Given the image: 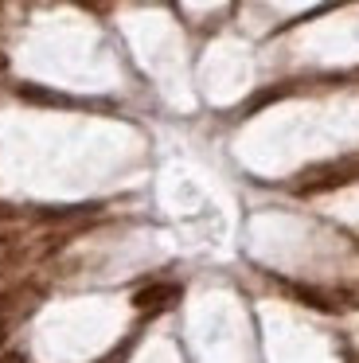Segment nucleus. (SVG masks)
<instances>
[{
	"label": "nucleus",
	"instance_id": "f03ea898",
	"mask_svg": "<svg viewBox=\"0 0 359 363\" xmlns=\"http://www.w3.org/2000/svg\"><path fill=\"white\" fill-rule=\"evenodd\" d=\"M180 289L176 285H148V289H140L137 297H133V305L140 308V313H160V308L176 305Z\"/></svg>",
	"mask_w": 359,
	"mask_h": 363
},
{
	"label": "nucleus",
	"instance_id": "7ed1b4c3",
	"mask_svg": "<svg viewBox=\"0 0 359 363\" xmlns=\"http://www.w3.org/2000/svg\"><path fill=\"white\" fill-rule=\"evenodd\" d=\"M20 94H23V98H35V102H51V106H62V102H67V98L51 94V90H35V86H20Z\"/></svg>",
	"mask_w": 359,
	"mask_h": 363
},
{
	"label": "nucleus",
	"instance_id": "39448f33",
	"mask_svg": "<svg viewBox=\"0 0 359 363\" xmlns=\"http://www.w3.org/2000/svg\"><path fill=\"white\" fill-rule=\"evenodd\" d=\"M4 63H8V59H4V55H0V71H4Z\"/></svg>",
	"mask_w": 359,
	"mask_h": 363
},
{
	"label": "nucleus",
	"instance_id": "20e7f679",
	"mask_svg": "<svg viewBox=\"0 0 359 363\" xmlns=\"http://www.w3.org/2000/svg\"><path fill=\"white\" fill-rule=\"evenodd\" d=\"M0 363H23V355L20 352H8V355H0Z\"/></svg>",
	"mask_w": 359,
	"mask_h": 363
},
{
	"label": "nucleus",
	"instance_id": "423d86ee",
	"mask_svg": "<svg viewBox=\"0 0 359 363\" xmlns=\"http://www.w3.org/2000/svg\"><path fill=\"white\" fill-rule=\"evenodd\" d=\"M0 340H4V320H0Z\"/></svg>",
	"mask_w": 359,
	"mask_h": 363
},
{
	"label": "nucleus",
	"instance_id": "f257e3e1",
	"mask_svg": "<svg viewBox=\"0 0 359 363\" xmlns=\"http://www.w3.org/2000/svg\"><path fill=\"white\" fill-rule=\"evenodd\" d=\"M359 176V160H332V164H320L312 172H304V180H297V191L312 196V191H332V188H343Z\"/></svg>",
	"mask_w": 359,
	"mask_h": 363
}]
</instances>
